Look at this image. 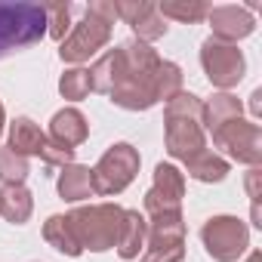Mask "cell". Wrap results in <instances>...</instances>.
<instances>
[{"instance_id": "obj_1", "label": "cell", "mask_w": 262, "mask_h": 262, "mask_svg": "<svg viewBox=\"0 0 262 262\" xmlns=\"http://www.w3.org/2000/svg\"><path fill=\"white\" fill-rule=\"evenodd\" d=\"M120 56H123L120 77H117V86L108 93L111 102L126 108V111H148L151 105H158L155 80H158L161 56L142 40L120 43Z\"/></svg>"}, {"instance_id": "obj_2", "label": "cell", "mask_w": 262, "mask_h": 262, "mask_svg": "<svg viewBox=\"0 0 262 262\" xmlns=\"http://www.w3.org/2000/svg\"><path fill=\"white\" fill-rule=\"evenodd\" d=\"M164 123H167V151L170 158L188 164L201 151H207V136H204V102L191 93H179L176 99L167 102L164 108Z\"/></svg>"}, {"instance_id": "obj_3", "label": "cell", "mask_w": 262, "mask_h": 262, "mask_svg": "<svg viewBox=\"0 0 262 262\" xmlns=\"http://www.w3.org/2000/svg\"><path fill=\"white\" fill-rule=\"evenodd\" d=\"M117 19V7L108 4V0H96V4L86 7L83 19L65 34V40L59 43V56L62 62H86L90 56H96L108 40H111V28Z\"/></svg>"}, {"instance_id": "obj_4", "label": "cell", "mask_w": 262, "mask_h": 262, "mask_svg": "<svg viewBox=\"0 0 262 262\" xmlns=\"http://www.w3.org/2000/svg\"><path fill=\"white\" fill-rule=\"evenodd\" d=\"M68 225L74 231V241L80 250H111L117 247L120 225H123V207L117 204H93V207H77L68 216Z\"/></svg>"}, {"instance_id": "obj_5", "label": "cell", "mask_w": 262, "mask_h": 262, "mask_svg": "<svg viewBox=\"0 0 262 262\" xmlns=\"http://www.w3.org/2000/svg\"><path fill=\"white\" fill-rule=\"evenodd\" d=\"M47 34L43 4H7L0 0V59L40 43Z\"/></svg>"}, {"instance_id": "obj_6", "label": "cell", "mask_w": 262, "mask_h": 262, "mask_svg": "<svg viewBox=\"0 0 262 262\" xmlns=\"http://www.w3.org/2000/svg\"><path fill=\"white\" fill-rule=\"evenodd\" d=\"M90 173L96 194H120L139 173V151L129 142H117L99 158V164Z\"/></svg>"}, {"instance_id": "obj_7", "label": "cell", "mask_w": 262, "mask_h": 262, "mask_svg": "<svg viewBox=\"0 0 262 262\" xmlns=\"http://www.w3.org/2000/svg\"><path fill=\"white\" fill-rule=\"evenodd\" d=\"M185 259V219L182 213H164L148 219L145 253L139 262H182Z\"/></svg>"}, {"instance_id": "obj_8", "label": "cell", "mask_w": 262, "mask_h": 262, "mask_svg": "<svg viewBox=\"0 0 262 262\" xmlns=\"http://www.w3.org/2000/svg\"><path fill=\"white\" fill-rule=\"evenodd\" d=\"M201 241L216 262H234L250 247V228L237 216H213L204 222Z\"/></svg>"}, {"instance_id": "obj_9", "label": "cell", "mask_w": 262, "mask_h": 262, "mask_svg": "<svg viewBox=\"0 0 262 262\" xmlns=\"http://www.w3.org/2000/svg\"><path fill=\"white\" fill-rule=\"evenodd\" d=\"M201 65H204V74L213 86L219 90H231L241 83L244 71H247V62H244V53L237 50V43H222L216 37H207L204 47H201Z\"/></svg>"}, {"instance_id": "obj_10", "label": "cell", "mask_w": 262, "mask_h": 262, "mask_svg": "<svg viewBox=\"0 0 262 262\" xmlns=\"http://www.w3.org/2000/svg\"><path fill=\"white\" fill-rule=\"evenodd\" d=\"M213 142L219 148H225V155L237 164H250V167L262 164V133L256 123H250L244 117L213 129Z\"/></svg>"}, {"instance_id": "obj_11", "label": "cell", "mask_w": 262, "mask_h": 262, "mask_svg": "<svg viewBox=\"0 0 262 262\" xmlns=\"http://www.w3.org/2000/svg\"><path fill=\"white\" fill-rule=\"evenodd\" d=\"M182 198H185V176L173 164H158L155 185L145 191V213L148 216L182 213Z\"/></svg>"}, {"instance_id": "obj_12", "label": "cell", "mask_w": 262, "mask_h": 262, "mask_svg": "<svg viewBox=\"0 0 262 262\" xmlns=\"http://www.w3.org/2000/svg\"><path fill=\"white\" fill-rule=\"evenodd\" d=\"M114 7H117V19H123L136 31V40L148 43V40H161L167 34V19L158 13V4L139 0V4H114Z\"/></svg>"}, {"instance_id": "obj_13", "label": "cell", "mask_w": 262, "mask_h": 262, "mask_svg": "<svg viewBox=\"0 0 262 262\" xmlns=\"http://www.w3.org/2000/svg\"><path fill=\"white\" fill-rule=\"evenodd\" d=\"M207 19H210L213 37L222 40V43H237V40L250 37L253 28H256L253 13L247 7H210Z\"/></svg>"}, {"instance_id": "obj_14", "label": "cell", "mask_w": 262, "mask_h": 262, "mask_svg": "<svg viewBox=\"0 0 262 262\" xmlns=\"http://www.w3.org/2000/svg\"><path fill=\"white\" fill-rule=\"evenodd\" d=\"M86 136H90V123L77 108H62L53 114V120H50V139L53 142H59L65 148H77L86 142Z\"/></svg>"}, {"instance_id": "obj_15", "label": "cell", "mask_w": 262, "mask_h": 262, "mask_svg": "<svg viewBox=\"0 0 262 262\" xmlns=\"http://www.w3.org/2000/svg\"><path fill=\"white\" fill-rule=\"evenodd\" d=\"M145 237H148V219L139 210H123V225L117 237L120 259H139V253L145 250Z\"/></svg>"}, {"instance_id": "obj_16", "label": "cell", "mask_w": 262, "mask_h": 262, "mask_svg": "<svg viewBox=\"0 0 262 262\" xmlns=\"http://www.w3.org/2000/svg\"><path fill=\"white\" fill-rule=\"evenodd\" d=\"M47 145V133L31 120V117H16L10 123V148L22 158H40Z\"/></svg>"}, {"instance_id": "obj_17", "label": "cell", "mask_w": 262, "mask_h": 262, "mask_svg": "<svg viewBox=\"0 0 262 262\" xmlns=\"http://www.w3.org/2000/svg\"><path fill=\"white\" fill-rule=\"evenodd\" d=\"M31 210H34V201H31V191L25 185H4L0 188V216L13 225H25L31 219Z\"/></svg>"}, {"instance_id": "obj_18", "label": "cell", "mask_w": 262, "mask_h": 262, "mask_svg": "<svg viewBox=\"0 0 262 262\" xmlns=\"http://www.w3.org/2000/svg\"><path fill=\"white\" fill-rule=\"evenodd\" d=\"M59 194H62V201H86L90 194H96L93 191V173H90V167H83V164H68V167H62V173H59Z\"/></svg>"}, {"instance_id": "obj_19", "label": "cell", "mask_w": 262, "mask_h": 262, "mask_svg": "<svg viewBox=\"0 0 262 262\" xmlns=\"http://www.w3.org/2000/svg\"><path fill=\"white\" fill-rule=\"evenodd\" d=\"M120 62H123L120 47H117V50H108L105 56H99V59H96V65H93V68H86V71H90V86H93L96 93H105V96H108V93L117 86Z\"/></svg>"}, {"instance_id": "obj_20", "label": "cell", "mask_w": 262, "mask_h": 262, "mask_svg": "<svg viewBox=\"0 0 262 262\" xmlns=\"http://www.w3.org/2000/svg\"><path fill=\"white\" fill-rule=\"evenodd\" d=\"M237 117H241V99L231 96V93H216L204 105V126L210 133L219 129V126H225V123H231V120H237Z\"/></svg>"}, {"instance_id": "obj_21", "label": "cell", "mask_w": 262, "mask_h": 262, "mask_svg": "<svg viewBox=\"0 0 262 262\" xmlns=\"http://www.w3.org/2000/svg\"><path fill=\"white\" fill-rule=\"evenodd\" d=\"M185 170H188V176L198 179V182H222L225 173H228V161L207 148V151H201L198 158H191V161L185 164Z\"/></svg>"}, {"instance_id": "obj_22", "label": "cell", "mask_w": 262, "mask_h": 262, "mask_svg": "<svg viewBox=\"0 0 262 262\" xmlns=\"http://www.w3.org/2000/svg\"><path fill=\"white\" fill-rule=\"evenodd\" d=\"M43 241H47L53 250L65 253V256H80V253H83V250L77 247L74 231H71V225H68L65 216H50V219H47V225H43Z\"/></svg>"}, {"instance_id": "obj_23", "label": "cell", "mask_w": 262, "mask_h": 262, "mask_svg": "<svg viewBox=\"0 0 262 262\" xmlns=\"http://www.w3.org/2000/svg\"><path fill=\"white\" fill-rule=\"evenodd\" d=\"M158 13H161L164 19H176V22L194 25V22L207 19L210 7L201 4V0H161V4H158Z\"/></svg>"}, {"instance_id": "obj_24", "label": "cell", "mask_w": 262, "mask_h": 262, "mask_svg": "<svg viewBox=\"0 0 262 262\" xmlns=\"http://www.w3.org/2000/svg\"><path fill=\"white\" fill-rule=\"evenodd\" d=\"M155 90H158V102H170L182 93V68L176 62H164L158 65V80H155Z\"/></svg>"}, {"instance_id": "obj_25", "label": "cell", "mask_w": 262, "mask_h": 262, "mask_svg": "<svg viewBox=\"0 0 262 262\" xmlns=\"http://www.w3.org/2000/svg\"><path fill=\"white\" fill-rule=\"evenodd\" d=\"M25 176H28V158L16 155L10 145L0 148V179H4V185H25Z\"/></svg>"}, {"instance_id": "obj_26", "label": "cell", "mask_w": 262, "mask_h": 262, "mask_svg": "<svg viewBox=\"0 0 262 262\" xmlns=\"http://www.w3.org/2000/svg\"><path fill=\"white\" fill-rule=\"evenodd\" d=\"M47 13V34L53 40H65V34L71 31V4H43Z\"/></svg>"}, {"instance_id": "obj_27", "label": "cell", "mask_w": 262, "mask_h": 262, "mask_svg": "<svg viewBox=\"0 0 262 262\" xmlns=\"http://www.w3.org/2000/svg\"><path fill=\"white\" fill-rule=\"evenodd\" d=\"M90 90H93V86H90V71H86V68H71V71H65L62 80H59V93H62L65 99H71V102L90 96Z\"/></svg>"}, {"instance_id": "obj_28", "label": "cell", "mask_w": 262, "mask_h": 262, "mask_svg": "<svg viewBox=\"0 0 262 262\" xmlns=\"http://www.w3.org/2000/svg\"><path fill=\"white\" fill-rule=\"evenodd\" d=\"M256 182H259V170L253 167V173L247 176V191H250V201H253V225H262V219H259V188H256Z\"/></svg>"}, {"instance_id": "obj_29", "label": "cell", "mask_w": 262, "mask_h": 262, "mask_svg": "<svg viewBox=\"0 0 262 262\" xmlns=\"http://www.w3.org/2000/svg\"><path fill=\"white\" fill-rule=\"evenodd\" d=\"M250 111H253V117L262 114V90H253V96H250Z\"/></svg>"}, {"instance_id": "obj_30", "label": "cell", "mask_w": 262, "mask_h": 262, "mask_svg": "<svg viewBox=\"0 0 262 262\" xmlns=\"http://www.w3.org/2000/svg\"><path fill=\"white\" fill-rule=\"evenodd\" d=\"M247 262H262V253H259V250H253V253L247 256Z\"/></svg>"}, {"instance_id": "obj_31", "label": "cell", "mask_w": 262, "mask_h": 262, "mask_svg": "<svg viewBox=\"0 0 262 262\" xmlns=\"http://www.w3.org/2000/svg\"><path fill=\"white\" fill-rule=\"evenodd\" d=\"M4 123H7V111H4V102H0V133H4Z\"/></svg>"}]
</instances>
